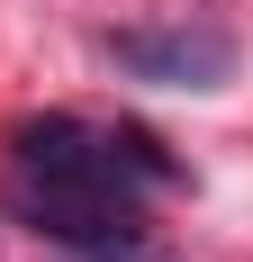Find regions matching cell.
<instances>
[{
  "label": "cell",
  "instance_id": "cell-2",
  "mask_svg": "<svg viewBox=\"0 0 253 262\" xmlns=\"http://www.w3.org/2000/svg\"><path fill=\"white\" fill-rule=\"evenodd\" d=\"M109 63L136 81H163V91H226L235 81V36L208 18H181V27H118L109 36Z\"/></svg>",
  "mask_w": 253,
  "mask_h": 262
},
{
  "label": "cell",
  "instance_id": "cell-4",
  "mask_svg": "<svg viewBox=\"0 0 253 262\" xmlns=\"http://www.w3.org/2000/svg\"><path fill=\"white\" fill-rule=\"evenodd\" d=\"M109 154H118L126 181H172V154H163L145 127H109Z\"/></svg>",
  "mask_w": 253,
  "mask_h": 262
},
{
  "label": "cell",
  "instance_id": "cell-3",
  "mask_svg": "<svg viewBox=\"0 0 253 262\" xmlns=\"http://www.w3.org/2000/svg\"><path fill=\"white\" fill-rule=\"evenodd\" d=\"M9 172H36V181H126L118 154H109L100 127H81V118H18L9 136Z\"/></svg>",
  "mask_w": 253,
  "mask_h": 262
},
{
  "label": "cell",
  "instance_id": "cell-5",
  "mask_svg": "<svg viewBox=\"0 0 253 262\" xmlns=\"http://www.w3.org/2000/svg\"><path fill=\"white\" fill-rule=\"evenodd\" d=\"M91 262H172V253H154L145 235H126V244H100V253H91Z\"/></svg>",
  "mask_w": 253,
  "mask_h": 262
},
{
  "label": "cell",
  "instance_id": "cell-1",
  "mask_svg": "<svg viewBox=\"0 0 253 262\" xmlns=\"http://www.w3.org/2000/svg\"><path fill=\"white\" fill-rule=\"evenodd\" d=\"M9 208L36 235L73 244V253H100V244L145 235V208H136L126 181H36V172H9Z\"/></svg>",
  "mask_w": 253,
  "mask_h": 262
}]
</instances>
